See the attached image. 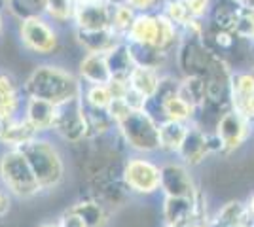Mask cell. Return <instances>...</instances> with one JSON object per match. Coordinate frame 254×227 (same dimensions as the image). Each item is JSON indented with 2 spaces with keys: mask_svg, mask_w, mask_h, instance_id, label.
<instances>
[{
  "mask_svg": "<svg viewBox=\"0 0 254 227\" xmlns=\"http://www.w3.org/2000/svg\"><path fill=\"white\" fill-rule=\"evenodd\" d=\"M161 80H163L161 70L152 68V66L137 65L133 68L131 76H129V86L150 102L152 98L158 95L159 87H161Z\"/></svg>",
  "mask_w": 254,
  "mask_h": 227,
  "instance_id": "ac0fdd59",
  "label": "cell"
},
{
  "mask_svg": "<svg viewBox=\"0 0 254 227\" xmlns=\"http://www.w3.org/2000/svg\"><path fill=\"white\" fill-rule=\"evenodd\" d=\"M116 129L120 131L124 142L137 153L148 155V153L161 151L159 121L148 108L133 110L124 121L118 123Z\"/></svg>",
  "mask_w": 254,
  "mask_h": 227,
  "instance_id": "7a4b0ae2",
  "label": "cell"
},
{
  "mask_svg": "<svg viewBox=\"0 0 254 227\" xmlns=\"http://www.w3.org/2000/svg\"><path fill=\"white\" fill-rule=\"evenodd\" d=\"M59 227H87L84 222V218L80 216V214H76L74 210H70V208H66L61 218H59Z\"/></svg>",
  "mask_w": 254,
  "mask_h": 227,
  "instance_id": "d6a6232c",
  "label": "cell"
},
{
  "mask_svg": "<svg viewBox=\"0 0 254 227\" xmlns=\"http://www.w3.org/2000/svg\"><path fill=\"white\" fill-rule=\"evenodd\" d=\"M0 180L8 193L19 199H29L42 191V185L32 171L31 163L19 148L8 150L0 157Z\"/></svg>",
  "mask_w": 254,
  "mask_h": 227,
  "instance_id": "3957f363",
  "label": "cell"
},
{
  "mask_svg": "<svg viewBox=\"0 0 254 227\" xmlns=\"http://www.w3.org/2000/svg\"><path fill=\"white\" fill-rule=\"evenodd\" d=\"M19 150H23V153L27 155L32 171L42 185V191L53 189L61 184V180L64 178V163L59 150L52 142L36 136Z\"/></svg>",
  "mask_w": 254,
  "mask_h": 227,
  "instance_id": "277c9868",
  "label": "cell"
},
{
  "mask_svg": "<svg viewBox=\"0 0 254 227\" xmlns=\"http://www.w3.org/2000/svg\"><path fill=\"white\" fill-rule=\"evenodd\" d=\"M159 36V11H140L131 25L126 42L138 45H156ZM159 49V47H158Z\"/></svg>",
  "mask_w": 254,
  "mask_h": 227,
  "instance_id": "5bb4252c",
  "label": "cell"
},
{
  "mask_svg": "<svg viewBox=\"0 0 254 227\" xmlns=\"http://www.w3.org/2000/svg\"><path fill=\"white\" fill-rule=\"evenodd\" d=\"M245 205H247V210H249V214H251V218L254 220V193L251 195L249 199H247V203H245Z\"/></svg>",
  "mask_w": 254,
  "mask_h": 227,
  "instance_id": "74e56055",
  "label": "cell"
},
{
  "mask_svg": "<svg viewBox=\"0 0 254 227\" xmlns=\"http://www.w3.org/2000/svg\"><path fill=\"white\" fill-rule=\"evenodd\" d=\"M230 108L254 125V70H233L230 80Z\"/></svg>",
  "mask_w": 254,
  "mask_h": 227,
  "instance_id": "8fae6325",
  "label": "cell"
},
{
  "mask_svg": "<svg viewBox=\"0 0 254 227\" xmlns=\"http://www.w3.org/2000/svg\"><path fill=\"white\" fill-rule=\"evenodd\" d=\"M253 127L254 125L249 119H245L235 110L228 108L222 116H218L216 123H214V131H212L216 151L230 153V151L239 150L245 142L251 138Z\"/></svg>",
  "mask_w": 254,
  "mask_h": 227,
  "instance_id": "52a82bcc",
  "label": "cell"
},
{
  "mask_svg": "<svg viewBox=\"0 0 254 227\" xmlns=\"http://www.w3.org/2000/svg\"><path fill=\"white\" fill-rule=\"evenodd\" d=\"M165 0H129V4L140 13V11H159Z\"/></svg>",
  "mask_w": 254,
  "mask_h": 227,
  "instance_id": "e575fe53",
  "label": "cell"
},
{
  "mask_svg": "<svg viewBox=\"0 0 254 227\" xmlns=\"http://www.w3.org/2000/svg\"><path fill=\"white\" fill-rule=\"evenodd\" d=\"M161 193L167 197H195L199 193L190 167L180 159L161 165Z\"/></svg>",
  "mask_w": 254,
  "mask_h": 227,
  "instance_id": "30bf717a",
  "label": "cell"
},
{
  "mask_svg": "<svg viewBox=\"0 0 254 227\" xmlns=\"http://www.w3.org/2000/svg\"><path fill=\"white\" fill-rule=\"evenodd\" d=\"M19 40L34 55H53L59 49V34L46 15H32L19 21Z\"/></svg>",
  "mask_w": 254,
  "mask_h": 227,
  "instance_id": "8992f818",
  "label": "cell"
},
{
  "mask_svg": "<svg viewBox=\"0 0 254 227\" xmlns=\"http://www.w3.org/2000/svg\"><path fill=\"white\" fill-rule=\"evenodd\" d=\"M53 131L70 144H78L89 136V123L82 95L57 106V119Z\"/></svg>",
  "mask_w": 254,
  "mask_h": 227,
  "instance_id": "ba28073f",
  "label": "cell"
},
{
  "mask_svg": "<svg viewBox=\"0 0 254 227\" xmlns=\"http://www.w3.org/2000/svg\"><path fill=\"white\" fill-rule=\"evenodd\" d=\"M23 118L31 123L38 135L53 131L55 119H57V104L38 97H27Z\"/></svg>",
  "mask_w": 254,
  "mask_h": 227,
  "instance_id": "4fadbf2b",
  "label": "cell"
},
{
  "mask_svg": "<svg viewBox=\"0 0 254 227\" xmlns=\"http://www.w3.org/2000/svg\"><path fill=\"white\" fill-rule=\"evenodd\" d=\"M235 6H241V8H249L254 10V0H232Z\"/></svg>",
  "mask_w": 254,
  "mask_h": 227,
  "instance_id": "8d00e7d4",
  "label": "cell"
},
{
  "mask_svg": "<svg viewBox=\"0 0 254 227\" xmlns=\"http://www.w3.org/2000/svg\"><path fill=\"white\" fill-rule=\"evenodd\" d=\"M8 212H10V197H8V193H4L0 189V218L6 216Z\"/></svg>",
  "mask_w": 254,
  "mask_h": 227,
  "instance_id": "d590c367",
  "label": "cell"
},
{
  "mask_svg": "<svg viewBox=\"0 0 254 227\" xmlns=\"http://www.w3.org/2000/svg\"><path fill=\"white\" fill-rule=\"evenodd\" d=\"M122 180L129 191L138 195H154L161 191V167L138 153L129 157L122 171Z\"/></svg>",
  "mask_w": 254,
  "mask_h": 227,
  "instance_id": "5b68a950",
  "label": "cell"
},
{
  "mask_svg": "<svg viewBox=\"0 0 254 227\" xmlns=\"http://www.w3.org/2000/svg\"><path fill=\"white\" fill-rule=\"evenodd\" d=\"M4 2H6V0H0V6H2V8H4Z\"/></svg>",
  "mask_w": 254,
  "mask_h": 227,
  "instance_id": "b9f144b4",
  "label": "cell"
},
{
  "mask_svg": "<svg viewBox=\"0 0 254 227\" xmlns=\"http://www.w3.org/2000/svg\"><path fill=\"white\" fill-rule=\"evenodd\" d=\"M184 2H186L191 15L197 17V19H205L211 13L212 0H184Z\"/></svg>",
  "mask_w": 254,
  "mask_h": 227,
  "instance_id": "1f68e13d",
  "label": "cell"
},
{
  "mask_svg": "<svg viewBox=\"0 0 254 227\" xmlns=\"http://www.w3.org/2000/svg\"><path fill=\"white\" fill-rule=\"evenodd\" d=\"M82 80L72 72L55 65H38L32 68L23 84L25 97H38L53 104H63L66 100L82 95Z\"/></svg>",
  "mask_w": 254,
  "mask_h": 227,
  "instance_id": "6da1fadb",
  "label": "cell"
},
{
  "mask_svg": "<svg viewBox=\"0 0 254 227\" xmlns=\"http://www.w3.org/2000/svg\"><path fill=\"white\" fill-rule=\"evenodd\" d=\"M40 227H59V224L57 222H48V224H42Z\"/></svg>",
  "mask_w": 254,
  "mask_h": 227,
  "instance_id": "ab89813d",
  "label": "cell"
},
{
  "mask_svg": "<svg viewBox=\"0 0 254 227\" xmlns=\"http://www.w3.org/2000/svg\"><path fill=\"white\" fill-rule=\"evenodd\" d=\"M230 29L237 38L254 44V10L233 6Z\"/></svg>",
  "mask_w": 254,
  "mask_h": 227,
  "instance_id": "d4e9b609",
  "label": "cell"
},
{
  "mask_svg": "<svg viewBox=\"0 0 254 227\" xmlns=\"http://www.w3.org/2000/svg\"><path fill=\"white\" fill-rule=\"evenodd\" d=\"M106 63H108V68H110L112 78H120V80H129L133 68L137 66L126 40L120 42L114 49H110V51L106 53Z\"/></svg>",
  "mask_w": 254,
  "mask_h": 227,
  "instance_id": "7402d4cb",
  "label": "cell"
},
{
  "mask_svg": "<svg viewBox=\"0 0 254 227\" xmlns=\"http://www.w3.org/2000/svg\"><path fill=\"white\" fill-rule=\"evenodd\" d=\"M211 151H216V144H214V138H212V133L203 129V125L197 123V119L191 121L190 127H188V133H186V138L182 142L177 157L191 169V167L201 165Z\"/></svg>",
  "mask_w": 254,
  "mask_h": 227,
  "instance_id": "9c48e42d",
  "label": "cell"
},
{
  "mask_svg": "<svg viewBox=\"0 0 254 227\" xmlns=\"http://www.w3.org/2000/svg\"><path fill=\"white\" fill-rule=\"evenodd\" d=\"M106 112H108V116L112 118V121L118 125V123L124 121L133 110H131V106L126 102V98H114V100L110 102V106L106 108Z\"/></svg>",
  "mask_w": 254,
  "mask_h": 227,
  "instance_id": "4dcf8cb0",
  "label": "cell"
},
{
  "mask_svg": "<svg viewBox=\"0 0 254 227\" xmlns=\"http://www.w3.org/2000/svg\"><path fill=\"white\" fill-rule=\"evenodd\" d=\"M76 8L74 0H44V15L53 23H72Z\"/></svg>",
  "mask_w": 254,
  "mask_h": 227,
  "instance_id": "4316f807",
  "label": "cell"
},
{
  "mask_svg": "<svg viewBox=\"0 0 254 227\" xmlns=\"http://www.w3.org/2000/svg\"><path fill=\"white\" fill-rule=\"evenodd\" d=\"M78 76L85 84H108L112 74L106 63V53H85L80 61Z\"/></svg>",
  "mask_w": 254,
  "mask_h": 227,
  "instance_id": "d6986e66",
  "label": "cell"
},
{
  "mask_svg": "<svg viewBox=\"0 0 254 227\" xmlns=\"http://www.w3.org/2000/svg\"><path fill=\"white\" fill-rule=\"evenodd\" d=\"M165 227H211V218L195 214V216L188 218L184 222H179V224H165Z\"/></svg>",
  "mask_w": 254,
  "mask_h": 227,
  "instance_id": "836d02e7",
  "label": "cell"
},
{
  "mask_svg": "<svg viewBox=\"0 0 254 227\" xmlns=\"http://www.w3.org/2000/svg\"><path fill=\"white\" fill-rule=\"evenodd\" d=\"M82 98H84V104L89 108L106 110L114 100V95L108 84H85L82 89Z\"/></svg>",
  "mask_w": 254,
  "mask_h": 227,
  "instance_id": "484cf974",
  "label": "cell"
},
{
  "mask_svg": "<svg viewBox=\"0 0 254 227\" xmlns=\"http://www.w3.org/2000/svg\"><path fill=\"white\" fill-rule=\"evenodd\" d=\"M21 93L17 80L8 70H0V121L17 118L23 100Z\"/></svg>",
  "mask_w": 254,
  "mask_h": 227,
  "instance_id": "9a60e30c",
  "label": "cell"
},
{
  "mask_svg": "<svg viewBox=\"0 0 254 227\" xmlns=\"http://www.w3.org/2000/svg\"><path fill=\"white\" fill-rule=\"evenodd\" d=\"M211 227H254V220L245 203L232 201L224 205L216 212V216L211 218Z\"/></svg>",
  "mask_w": 254,
  "mask_h": 227,
  "instance_id": "ffe728a7",
  "label": "cell"
},
{
  "mask_svg": "<svg viewBox=\"0 0 254 227\" xmlns=\"http://www.w3.org/2000/svg\"><path fill=\"white\" fill-rule=\"evenodd\" d=\"M2 8V6H0ZM4 33V17H2V10H0V34Z\"/></svg>",
  "mask_w": 254,
  "mask_h": 227,
  "instance_id": "f35d334b",
  "label": "cell"
},
{
  "mask_svg": "<svg viewBox=\"0 0 254 227\" xmlns=\"http://www.w3.org/2000/svg\"><path fill=\"white\" fill-rule=\"evenodd\" d=\"M40 136L34 127L25 118H11L0 121V144L8 146L10 150L23 148L27 142Z\"/></svg>",
  "mask_w": 254,
  "mask_h": 227,
  "instance_id": "e0dca14e",
  "label": "cell"
},
{
  "mask_svg": "<svg viewBox=\"0 0 254 227\" xmlns=\"http://www.w3.org/2000/svg\"><path fill=\"white\" fill-rule=\"evenodd\" d=\"M188 127H190V123H184V121L161 119L159 121V146H161V151L177 155L182 142L186 138Z\"/></svg>",
  "mask_w": 254,
  "mask_h": 227,
  "instance_id": "44dd1931",
  "label": "cell"
},
{
  "mask_svg": "<svg viewBox=\"0 0 254 227\" xmlns=\"http://www.w3.org/2000/svg\"><path fill=\"white\" fill-rule=\"evenodd\" d=\"M76 4H85V2H91V0H74Z\"/></svg>",
  "mask_w": 254,
  "mask_h": 227,
  "instance_id": "60d3db41",
  "label": "cell"
},
{
  "mask_svg": "<svg viewBox=\"0 0 254 227\" xmlns=\"http://www.w3.org/2000/svg\"><path fill=\"white\" fill-rule=\"evenodd\" d=\"M68 208L84 218L87 227H105L106 222H108L105 208H103V205H99L97 201H78V203H74Z\"/></svg>",
  "mask_w": 254,
  "mask_h": 227,
  "instance_id": "83f0119b",
  "label": "cell"
},
{
  "mask_svg": "<svg viewBox=\"0 0 254 227\" xmlns=\"http://www.w3.org/2000/svg\"><path fill=\"white\" fill-rule=\"evenodd\" d=\"M179 95L184 100H188L193 108H197V112L205 106L207 102V84L203 76L188 74L182 80H179V87H177Z\"/></svg>",
  "mask_w": 254,
  "mask_h": 227,
  "instance_id": "603a6c76",
  "label": "cell"
},
{
  "mask_svg": "<svg viewBox=\"0 0 254 227\" xmlns=\"http://www.w3.org/2000/svg\"><path fill=\"white\" fill-rule=\"evenodd\" d=\"M138 11L124 0H114L112 2V15H110V29L118 33L122 38H126L131 25L135 21Z\"/></svg>",
  "mask_w": 254,
  "mask_h": 227,
  "instance_id": "cb8c5ba5",
  "label": "cell"
},
{
  "mask_svg": "<svg viewBox=\"0 0 254 227\" xmlns=\"http://www.w3.org/2000/svg\"><path fill=\"white\" fill-rule=\"evenodd\" d=\"M85 114H87V123H89V136L91 135L101 136V135H105V133H108L110 129L116 127V123L112 121V118L108 116L106 110H97L85 106Z\"/></svg>",
  "mask_w": 254,
  "mask_h": 227,
  "instance_id": "f546056e",
  "label": "cell"
},
{
  "mask_svg": "<svg viewBox=\"0 0 254 227\" xmlns=\"http://www.w3.org/2000/svg\"><path fill=\"white\" fill-rule=\"evenodd\" d=\"M76 42L84 47L85 53H108L114 49L118 44L124 42L122 38L112 29H101V31H80L74 29Z\"/></svg>",
  "mask_w": 254,
  "mask_h": 227,
  "instance_id": "2e32d148",
  "label": "cell"
},
{
  "mask_svg": "<svg viewBox=\"0 0 254 227\" xmlns=\"http://www.w3.org/2000/svg\"><path fill=\"white\" fill-rule=\"evenodd\" d=\"M159 11H161L163 15H167L175 25H179L180 29H184V27L193 19V15L190 13V10H188V6H186L184 0H165V2L161 4Z\"/></svg>",
  "mask_w": 254,
  "mask_h": 227,
  "instance_id": "f1b7e54d",
  "label": "cell"
},
{
  "mask_svg": "<svg viewBox=\"0 0 254 227\" xmlns=\"http://www.w3.org/2000/svg\"><path fill=\"white\" fill-rule=\"evenodd\" d=\"M112 2L114 0H91V2H85V4H78L74 21H72L74 29H80V31L110 29Z\"/></svg>",
  "mask_w": 254,
  "mask_h": 227,
  "instance_id": "7c38bea8",
  "label": "cell"
}]
</instances>
